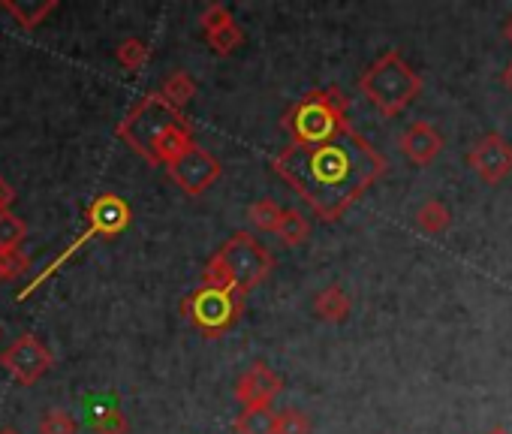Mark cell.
I'll return each instance as SVG.
<instances>
[{"label":"cell","instance_id":"21","mask_svg":"<svg viewBox=\"0 0 512 434\" xmlns=\"http://www.w3.org/2000/svg\"><path fill=\"white\" fill-rule=\"evenodd\" d=\"M281 214L284 208L275 202V199H256L250 208H247V217H250V224L256 230H263V233H275L278 221H281Z\"/></svg>","mask_w":512,"mask_h":434},{"label":"cell","instance_id":"18","mask_svg":"<svg viewBox=\"0 0 512 434\" xmlns=\"http://www.w3.org/2000/svg\"><path fill=\"white\" fill-rule=\"evenodd\" d=\"M166 103H172L175 109H184L187 103H190V97L196 94V82L190 79V73H184V70H178V73H172L166 82H163V88L157 91Z\"/></svg>","mask_w":512,"mask_h":434},{"label":"cell","instance_id":"5","mask_svg":"<svg viewBox=\"0 0 512 434\" xmlns=\"http://www.w3.org/2000/svg\"><path fill=\"white\" fill-rule=\"evenodd\" d=\"M347 109L350 100L341 88L311 91L284 115V130L293 136L296 145H320L350 127Z\"/></svg>","mask_w":512,"mask_h":434},{"label":"cell","instance_id":"7","mask_svg":"<svg viewBox=\"0 0 512 434\" xmlns=\"http://www.w3.org/2000/svg\"><path fill=\"white\" fill-rule=\"evenodd\" d=\"M181 314L187 317V323L193 329H199L208 338H217L226 329H232L238 323V317L244 314V293H238L232 287L199 284V290H193L181 302Z\"/></svg>","mask_w":512,"mask_h":434},{"label":"cell","instance_id":"8","mask_svg":"<svg viewBox=\"0 0 512 434\" xmlns=\"http://www.w3.org/2000/svg\"><path fill=\"white\" fill-rule=\"evenodd\" d=\"M0 368H7L19 386H34L55 368V353L37 335H22L0 353Z\"/></svg>","mask_w":512,"mask_h":434},{"label":"cell","instance_id":"19","mask_svg":"<svg viewBox=\"0 0 512 434\" xmlns=\"http://www.w3.org/2000/svg\"><path fill=\"white\" fill-rule=\"evenodd\" d=\"M28 239V224L13 211H0V251H22V242Z\"/></svg>","mask_w":512,"mask_h":434},{"label":"cell","instance_id":"4","mask_svg":"<svg viewBox=\"0 0 512 434\" xmlns=\"http://www.w3.org/2000/svg\"><path fill=\"white\" fill-rule=\"evenodd\" d=\"M359 91L380 115L398 118L422 94V76L401 58V52L389 49L359 76Z\"/></svg>","mask_w":512,"mask_h":434},{"label":"cell","instance_id":"9","mask_svg":"<svg viewBox=\"0 0 512 434\" xmlns=\"http://www.w3.org/2000/svg\"><path fill=\"white\" fill-rule=\"evenodd\" d=\"M169 178L187 193V196H199L205 193L217 178H220V160L214 154H208L202 145H190L187 151H181L169 166H166Z\"/></svg>","mask_w":512,"mask_h":434},{"label":"cell","instance_id":"30","mask_svg":"<svg viewBox=\"0 0 512 434\" xmlns=\"http://www.w3.org/2000/svg\"><path fill=\"white\" fill-rule=\"evenodd\" d=\"M503 85L512 91V64H506V70H503Z\"/></svg>","mask_w":512,"mask_h":434},{"label":"cell","instance_id":"14","mask_svg":"<svg viewBox=\"0 0 512 434\" xmlns=\"http://www.w3.org/2000/svg\"><path fill=\"white\" fill-rule=\"evenodd\" d=\"M0 10L10 13L22 31H34L43 25L46 16L58 10V0H43V4H16V0H0Z\"/></svg>","mask_w":512,"mask_h":434},{"label":"cell","instance_id":"31","mask_svg":"<svg viewBox=\"0 0 512 434\" xmlns=\"http://www.w3.org/2000/svg\"><path fill=\"white\" fill-rule=\"evenodd\" d=\"M0 281H4V251H0Z\"/></svg>","mask_w":512,"mask_h":434},{"label":"cell","instance_id":"23","mask_svg":"<svg viewBox=\"0 0 512 434\" xmlns=\"http://www.w3.org/2000/svg\"><path fill=\"white\" fill-rule=\"evenodd\" d=\"M94 431L97 434H130V422L121 410L115 407H103L97 416H94Z\"/></svg>","mask_w":512,"mask_h":434},{"label":"cell","instance_id":"28","mask_svg":"<svg viewBox=\"0 0 512 434\" xmlns=\"http://www.w3.org/2000/svg\"><path fill=\"white\" fill-rule=\"evenodd\" d=\"M13 202H16V190H13V184L0 178V211H13Z\"/></svg>","mask_w":512,"mask_h":434},{"label":"cell","instance_id":"10","mask_svg":"<svg viewBox=\"0 0 512 434\" xmlns=\"http://www.w3.org/2000/svg\"><path fill=\"white\" fill-rule=\"evenodd\" d=\"M467 166L485 181L500 184L512 175V142L500 133H485L467 151Z\"/></svg>","mask_w":512,"mask_h":434},{"label":"cell","instance_id":"11","mask_svg":"<svg viewBox=\"0 0 512 434\" xmlns=\"http://www.w3.org/2000/svg\"><path fill=\"white\" fill-rule=\"evenodd\" d=\"M281 389H284V380L278 371H272L266 362H253L235 386V401L241 404V410L272 407V401L281 395Z\"/></svg>","mask_w":512,"mask_h":434},{"label":"cell","instance_id":"12","mask_svg":"<svg viewBox=\"0 0 512 434\" xmlns=\"http://www.w3.org/2000/svg\"><path fill=\"white\" fill-rule=\"evenodd\" d=\"M398 145L413 166H431L437 160V154L443 151V136L431 121H413L401 133Z\"/></svg>","mask_w":512,"mask_h":434},{"label":"cell","instance_id":"25","mask_svg":"<svg viewBox=\"0 0 512 434\" xmlns=\"http://www.w3.org/2000/svg\"><path fill=\"white\" fill-rule=\"evenodd\" d=\"M40 434H76V422H73V416L67 410L52 407L40 419Z\"/></svg>","mask_w":512,"mask_h":434},{"label":"cell","instance_id":"17","mask_svg":"<svg viewBox=\"0 0 512 434\" xmlns=\"http://www.w3.org/2000/svg\"><path fill=\"white\" fill-rule=\"evenodd\" d=\"M238 434H275V410L272 407H253L241 410L235 419Z\"/></svg>","mask_w":512,"mask_h":434},{"label":"cell","instance_id":"26","mask_svg":"<svg viewBox=\"0 0 512 434\" xmlns=\"http://www.w3.org/2000/svg\"><path fill=\"white\" fill-rule=\"evenodd\" d=\"M229 22H235V19H232V13H229L223 4H208V7L202 10V16H199V28H202V34H214V31L226 28Z\"/></svg>","mask_w":512,"mask_h":434},{"label":"cell","instance_id":"24","mask_svg":"<svg viewBox=\"0 0 512 434\" xmlns=\"http://www.w3.org/2000/svg\"><path fill=\"white\" fill-rule=\"evenodd\" d=\"M275 434H311V419L302 410H281L275 413Z\"/></svg>","mask_w":512,"mask_h":434},{"label":"cell","instance_id":"15","mask_svg":"<svg viewBox=\"0 0 512 434\" xmlns=\"http://www.w3.org/2000/svg\"><path fill=\"white\" fill-rule=\"evenodd\" d=\"M416 224H419V230H422V233H428V236H443V233L449 230V224H452L449 205H446V202H440V199H428V202H422V205H419V211H416Z\"/></svg>","mask_w":512,"mask_h":434},{"label":"cell","instance_id":"2","mask_svg":"<svg viewBox=\"0 0 512 434\" xmlns=\"http://www.w3.org/2000/svg\"><path fill=\"white\" fill-rule=\"evenodd\" d=\"M118 136L154 166H169L193 145V127L160 94H145L118 124Z\"/></svg>","mask_w":512,"mask_h":434},{"label":"cell","instance_id":"32","mask_svg":"<svg viewBox=\"0 0 512 434\" xmlns=\"http://www.w3.org/2000/svg\"><path fill=\"white\" fill-rule=\"evenodd\" d=\"M0 434H19L16 428H4V431H0Z\"/></svg>","mask_w":512,"mask_h":434},{"label":"cell","instance_id":"22","mask_svg":"<svg viewBox=\"0 0 512 434\" xmlns=\"http://www.w3.org/2000/svg\"><path fill=\"white\" fill-rule=\"evenodd\" d=\"M241 40H244V34H241V28H238L235 22H229L226 28H220V31H214V34H205V43H208L220 58L232 55V52L241 46Z\"/></svg>","mask_w":512,"mask_h":434},{"label":"cell","instance_id":"27","mask_svg":"<svg viewBox=\"0 0 512 434\" xmlns=\"http://www.w3.org/2000/svg\"><path fill=\"white\" fill-rule=\"evenodd\" d=\"M31 269V260L22 251H7L4 254V281H16Z\"/></svg>","mask_w":512,"mask_h":434},{"label":"cell","instance_id":"29","mask_svg":"<svg viewBox=\"0 0 512 434\" xmlns=\"http://www.w3.org/2000/svg\"><path fill=\"white\" fill-rule=\"evenodd\" d=\"M503 40H506V43L512 46V16H509V19L503 22Z\"/></svg>","mask_w":512,"mask_h":434},{"label":"cell","instance_id":"1","mask_svg":"<svg viewBox=\"0 0 512 434\" xmlns=\"http://www.w3.org/2000/svg\"><path fill=\"white\" fill-rule=\"evenodd\" d=\"M272 169L311 205L320 221L329 224L383 178L386 157L350 124L344 133L320 145L290 142L275 154Z\"/></svg>","mask_w":512,"mask_h":434},{"label":"cell","instance_id":"3","mask_svg":"<svg viewBox=\"0 0 512 434\" xmlns=\"http://www.w3.org/2000/svg\"><path fill=\"white\" fill-rule=\"evenodd\" d=\"M275 266L269 248H263L250 233H235L202 269V284L208 287H232L247 296L256 284H263Z\"/></svg>","mask_w":512,"mask_h":434},{"label":"cell","instance_id":"13","mask_svg":"<svg viewBox=\"0 0 512 434\" xmlns=\"http://www.w3.org/2000/svg\"><path fill=\"white\" fill-rule=\"evenodd\" d=\"M350 311H353L350 296L341 287H335V284L326 287V290H320L317 299H314V314L320 320H326V323H344L350 317Z\"/></svg>","mask_w":512,"mask_h":434},{"label":"cell","instance_id":"20","mask_svg":"<svg viewBox=\"0 0 512 434\" xmlns=\"http://www.w3.org/2000/svg\"><path fill=\"white\" fill-rule=\"evenodd\" d=\"M115 58H118V64H121L124 70L139 73V70L151 61V46H148L145 40H139V37H130V40H124V43L115 49Z\"/></svg>","mask_w":512,"mask_h":434},{"label":"cell","instance_id":"16","mask_svg":"<svg viewBox=\"0 0 512 434\" xmlns=\"http://www.w3.org/2000/svg\"><path fill=\"white\" fill-rule=\"evenodd\" d=\"M275 236H278L284 245H290V248L308 242V236H311L308 217H305L302 211H296V208H284L281 221H278V227H275Z\"/></svg>","mask_w":512,"mask_h":434},{"label":"cell","instance_id":"6","mask_svg":"<svg viewBox=\"0 0 512 434\" xmlns=\"http://www.w3.org/2000/svg\"><path fill=\"white\" fill-rule=\"evenodd\" d=\"M130 221H133V208L118 196V193H100L94 202H91V208H88V214H85V230H82V236L79 239H73L22 293H19V302H25L28 296H34L52 275H58L79 251H85L94 239H112V236H118V233H124L127 227H130Z\"/></svg>","mask_w":512,"mask_h":434}]
</instances>
